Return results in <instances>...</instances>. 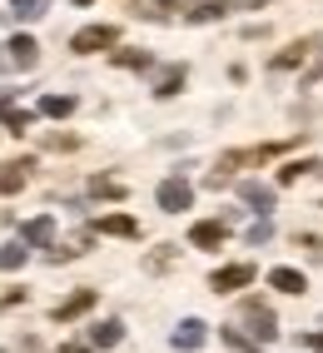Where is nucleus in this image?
Returning <instances> with one entry per match:
<instances>
[{
  "label": "nucleus",
  "instance_id": "obj_24",
  "mask_svg": "<svg viewBox=\"0 0 323 353\" xmlns=\"http://www.w3.org/2000/svg\"><path fill=\"white\" fill-rule=\"evenodd\" d=\"M90 190H95L100 199H125V184H120V179H110V174H100L95 184H90Z\"/></svg>",
  "mask_w": 323,
  "mask_h": 353
},
{
  "label": "nucleus",
  "instance_id": "obj_30",
  "mask_svg": "<svg viewBox=\"0 0 323 353\" xmlns=\"http://www.w3.org/2000/svg\"><path fill=\"white\" fill-rule=\"evenodd\" d=\"M298 343H304L309 353H323V328H318V334H304V339H298Z\"/></svg>",
  "mask_w": 323,
  "mask_h": 353
},
{
  "label": "nucleus",
  "instance_id": "obj_15",
  "mask_svg": "<svg viewBox=\"0 0 323 353\" xmlns=\"http://www.w3.org/2000/svg\"><path fill=\"white\" fill-rule=\"evenodd\" d=\"M95 234H110V239H134L140 224H134L129 214H105V219H95Z\"/></svg>",
  "mask_w": 323,
  "mask_h": 353
},
{
  "label": "nucleus",
  "instance_id": "obj_8",
  "mask_svg": "<svg viewBox=\"0 0 323 353\" xmlns=\"http://www.w3.org/2000/svg\"><path fill=\"white\" fill-rule=\"evenodd\" d=\"M20 239H25L30 249H55V244H50V239H55V219L40 214V219H30V224H20Z\"/></svg>",
  "mask_w": 323,
  "mask_h": 353
},
{
  "label": "nucleus",
  "instance_id": "obj_2",
  "mask_svg": "<svg viewBox=\"0 0 323 353\" xmlns=\"http://www.w3.org/2000/svg\"><path fill=\"white\" fill-rule=\"evenodd\" d=\"M114 40H120V30H114V26H85V30L70 35V50H75V55H100V50H110Z\"/></svg>",
  "mask_w": 323,
  "mask_h": 353
},
{
  "label": "nucleus",
  "instance_id": "obj_16",
  "mask_svg": "<svg viewBox=\"0 0 323 353\" xmlns=\"http://www.w3.org/2000/svg\"><path fill=\"white\" fill-rule=\"evenodd\" d=\"M309 50H313V40H293L289 50H279V55H273L269 65H273V70L284 75V70H298V65H304V60H309Z\"/></svg>",
  "mask_w": 323,
  "mask_h": 353
},
{
  "label": "nucleus",
  "instance_id": "obj_21",
  "mask_svg": "<svg viewBox=\"0 0 323 353\" xmlns=\"http://www.w3.org/2000/svg\"><path fill=\"white\" fill-rule=\"evenodd\" d=\"M40 114H50V120L75 114V95H45V100H40Z\"/></svg>",
  "mask_w": 323,
  "mask_h": 353
},
{
  "label": "nucleus",
  "instance_id": "obj_28",
  "mask_svg": "<svg viewBox=\"0 0 323 353\" xmlns=\"http://www.w3.org/2000/svg\"><path fill=\"white\" fill-rule=\"evenodd\" d=\"M75 254H80V249H60V244L45 249V259H50V264H65V259H75Z\"/></svg>",
  "mask_w": 323,
  "mask_h": 353
},
{
  "label": "nucleus",
  "instance_id": "obj_7",
  "mask_svg": "<svg viewBox=\"0 0 323 353\" xmlns=\"http://www.w3.org/2000/svg\"><path fill=\"white\" fill-rule=\"evenodd\" d=\"M224 239H229V224H224V219H199V224L189 229V244H194V249H219Z\"/></svg>",
  "mask_w": 323,
  "mask_h": 353
},
{
  "label": "nucleus",
  "instance_id": "obj_6",
  "mask_svg": "<svg viewBox=\"0 0 323 353\" xmlns=\"http://www.w3.org/2000/svg\"><path fill=\"white\" fill-rule=\"evenodd\" d=\"M90 309H95V289H75L65 303H55V309H50V319H55V323H75V319L90 314Z\"/></svg>",
  "mask_w": 323,
  "mask_h": 353
},
{
  "label": "nucleus",
  "instance_id": "obj_32",
  "mask_svg": "<svg viewBox=\"0 0 323 353\" xmlns=\"http://www.w3.org/2000/svg\"><path fill=\"white\" fill-rule=\"evenodd\" d=\"M318 80H323V55H318V60L309 65V75H304V85H318Z\"/></svg>",
  "mask_w": 323,
  "mask_h": 353
},
{
  "label": "nucleus",
  "instance_id": "obj_35",
  "mask_svg": "<svg viewBox=\"0 0 323 353\" xmlns=\"http://www.w3.org/2000/svg\"><path fill=\"white\" fill-rule=\"evenodd\" d=\"M60 353H90V343H65Z\"/></svg>",
  "mask_w": 323,
  "mask_h": 353
},
{
  "label": "nucleus",
  "instance_id": "obj_14",
  "mask_svg": "<svg viewBox=\"0 0 323 353\" xmlns=\"http://www.w3.org/2000/svg\"><path fill=\"white\" fill-rule=\"evenodd\" d=\"M6 50H10V65H15V70H35V60H40V45H35L30 35H15Z\"/></svg>",
  "mask_w": 323,
  "mask_h": 353
},
{
  "label": "nucleus",
  "instance_id": "obj_11",
  "mask_svg": "<svg viewBox=\"0 0 323 353\" xmlns=\"http://www.w3.org/2000/svg\"><path fill=\"white\" fill-rule=\"evenodd\" d=\"M0 120H6V130H10V134H25L35 114H30V110H20V105L6 95V90H0Z\"/></svg>",
  "mask_w": 323,
  "mask_h": 353
},
{
  "label": "nucleus",
  "instance_id": "obj_9",
  "mask_svg": "<svg viewBox=\"0 0 323 353\" xmlns=\"http://www.w3.org/2000/svg\"><path fill=\"white\" fill-rule=\"evenodd\" d=\"M25 170H35V159H10V164H0V194H20V190H25Z\"/></svg>",
  "mask_w": 323,
  "mask_h": 353
},
{
  "label": "nucleus",
  "instance_id": "obj_13",
  "mask_svg": "<svg viewBox=\"0 0 323 353\" xmlns=\"http://www.w3.org/2000/svg\"><path fill=\"white\" fill-rule=\"evenodd\" d=\"M269 289H279V294H304L309 279L298 274V269H289V264H279V269H269Z\"/></svg>",
  "mask_w": 323,
  "mask_h": 353
},
{
  "label": "nucleus",
  "instance_id": "obj_31",
  "mask_svg": "<svg viewBox=\"0 0 323 353\" xmlns=\"http://www.w3.org/2000/svg\"><path fill=\"white\" fill-rule=\"evenodd\" d=\"M304 249H309L313 259H323V239H318V234H304Z\"/></svg>",
  "mask_w": 323,
  "mask_h": 353
},
{
  "label": "nucleus",
  "instance_id": "obj_27",
  "mask_svg": "<svg viewBox=\"0 0 323 353\" xmlns=\"http://www.w3.org/2000/svg\"><path fill=\"white\" fill-rule=\"evenodd\" d=\"M169 259H174V244H159V249H154V254L145 259V264H149V269H165Z\"/></svg>",
  "mask_w": 323,
  "mask_h": 353
},
{
  "label": "nucleus",
  "instance_id": "obj_23",
  "mask_svg": "<svg viewBox=\"0 0 323 353\" xmlns=\"http://www.w3.org/2000/svg\"><path fill=\"white\" fill-rule=\"evenodd\" d=\"M45 10H50V0H10V15L15 20H40Z\"/></svg>",
  "mask_w": 323,
  "mask_h": 353
},
{
  "label": "nucleus",
  "instance_id": "obj_18",
  "mask_svg": "<svg viewBox=\"0 0 323 353\" xmlns=\"http://www.w3.org/2000/svg\"><path fill=\"white\" fill-rule=\"evenodd\" d=\"M184 80H189V70H184V65H169L165 75H159V85H154V95H159V100H169V95H179V90H184Z\"/></svg>",
  "mask_w": 323,
  "mask_h": 353
},
{
  "label": "nucleus",
  "instance_id": "obj_12",
  "mask_svg": "<svg viewBox=\"0 0 323 353\" xmlns=\"http://www.w3.org/2000/svg\"><path fill=\"white\" fill-rule=\"evenodd\" d=\"M85 334H90V348H114L125 339V323L120 319H105V323H90Z\"/></svg>",
  "mask_w": 323,
  "mask_h": 353
},
{
  "label": "nucleus",
  "instance_id": "obj_20",
  "mask_svg": "<svg viewBox=\"0 0 323 353\" xmlns=\"http://www.w3.org/2000/svg\"><path fill=\"white\" fill-rule=\"evenodd\" d=\"M318 170H323V159H293V164L279 170V184H298L304 174H318Z\"/></svg>",
  "mask_w": 323,
  "mask_h": 353
},
{
  "label": "nucleus",
  "instance_id": "obj_1",
  "mask_svg": "<svg viewBox=\"0 0 323 353\" xmlns=\"http://www.w3.org/2000/svg\"><path fill=\"white\" fill-rule=\"evenodd\" d=\"M244 323H249L253 343H273V339H279V323H273V309H269V303H259V299H249V303H244Z\"/></svg>",
  "mask_w": 323,
  "mask_h": 353
},
{
  "label": "nucleus",
  "instance_id": "obj_10",
  "mask_svg": "<svg viewBox=\"0 0 323 353\" xmlns=\"http://www.w3.org/2000/svg\"><path fill=\"white\" fill-rule=\"evenodd\" d=\"M169 339H174V353H179V348H184V353H189V348H199L204 339H209V328H204V319H184V323L174 328V334H169Z\"/></svg>",
  "mask_w": 323,
  "mask_h": 353
},
{
  "label": "nucleus",
  "instance_id": "obj_22",
  "mask_svg": "<svg viewBox=\"0 0 323 353\" xmlns=\"http://www.w3.org/2000/svg\"><path fill=\"white\" fill-rule=\"evenodd\" d=\"M110 60L125 65V70H154V55H149V50H114Z\"/></svg>",
  "mask_w": 323,
  "mask_h": 353
},
{
  "label": "nucleus",
  "instance_id": "obj_17",
  "mask_svg": "<svg viewBox=\"0 0 323 353\" xmlns=\"http://www.w3.org/2000/svg\"><path fill=\"white\" fill-rule=\"evenodd\" d=\"M234 6H224V0H204V6H194V10H184V20L189 26H209V20H224Z\"/></svg>",
  "mask_w": 323,
  "mask_h": 353
},
{
  "label": "nucleus",
  "instance_id": "obj_33",
  "mask_svg": "<svg viewBox=\"0 0 323 353\" xmlns=\"http://www.w3.org/2000/svg\"><path fill=\"white\" fill-rule=\"evenodd\" d=\"M15 303H25V289H10L6 299H0V309H15Z\"/></svg>",
  "mask_w": 323,
  "mask_h": 353
},
{
  "label": "nucleus",
  "instance_id": "obj_26",
  "mask_svg": "<svg viewBox=\"0 0 323 353\" xmlns=\"http://www.w3.org/2000/svg\"><path fill=\"white\" fill-rule=\"evenodd\" d=\"M224 343H229V348H239V353H259V343H249L244 334H234V328H224Z\"/></svg>",
  "mask_w": 323,
  "mask_h": 353
},
{
  "label": "nucleus",
  "instance_id": "obj_34",
  "mask_svg": "<svg viewBox=\"0 0 323 353\" xmlns=\"http://www.w3.org/2000/svg\"><path fill=\"white\" fill-rule=\"evenodd\" d=\"M154 6H159V15H165V10H184L189 0H154Z\"/></svg>",
  "mask_w": 323,
  "mask_h": 353
},
{
  "label": "nucleus",
  "instance_id": "obj_3",
  "mask_svg": "<svg viewBox=\"0 0 323 353\" xmlns=\"http://www.w3.org/2000/svg\"><path fill=\"white\" fill-rule=\"evenodd\" d=\"M154 199H159V209H165V214H179V209H189L194 204V190H189V179H165V184H159V190H154Z\"/></svg>",
  "mask_w": 323,
  "mask_h": 353
},
{
  "label": "nucleus",
  "instance_id": "obj_4",
  "mask_svg": "<svg viewBox=\"0 0 323 353\" xmlns=\"http://www.w3.org/2000/svg\"><path fill=\"white\" fill-rule=\"evenodd\" d=\"M253 284V264H224L209 274V289L214 294H234V289H249Z\"/></svg>",
  "mask_w": 323,
  "mask_h": 353
},
{
  "label": "nucleus",
  "instance_id": "obj_25",
  "mask_svg": "<svg viewBox=\"0 0 323 353\" xmlns=\"http://www.w3.org/2000/svg\"><path fill=\"white\" fill-rule=\"evenodd\" d=\"M269 239H273V224H269V219H259V224L249 229V244H253V249H259V244H269Z\"/></svg>",
  "mask_w": 323,
  "mask_h": 353
},
{
  "label": "nucleus",
  "instance_id": "obj_36",
  "mask_svg": "<svg viewBox=\"0 0 323 353\" xmlns=\"http://www.w3.org/2000/svg\"><path fill=\"white\" fill-rule=\"evenodd\" d=\"M259 6H269V0H239V10H259Z\"/></svg>",
  "mask_w": 323,
  "mask_h": 353
},
{
  "label": "nucleus",
  "instance_id": "obj_37",
  "mask_svg": "<svg viewBox=\"0 0 323 353\" xmlns=\"http://www.w3.org/2000/svg\"><path fill=\"white\" fill-rule=\"evenodd\" d=\"M75 6H95V0H75Z\"/></svg>",
  "mask_w": 323,
  "mask_h": 353
},
{
  "label": "nucleus",
  "instance_id": "obj_29",
  "mask_svg": "<svg viewBox=\"0 0 323 353\" xmlns=\"http://www.w3.org/2000/svg\"><path fill=\"white\" fill-rule=\"evenodd\" d=\"M45 145H50V150H75V134H50Z\"/></svg>",
  "mask_w": 323,
  "mask_h": 353
},
{
  "label": "nucleus",
  "instance_id": "obj_5",
  "mask_svg": "<svg viewBox=\"0 0 323 353\" xmlns=\"http://www.w3.org/2000/svg\"><path fill=\"white\" fill-rule=\"evenodd\" d=\"M239 199H244V204H249L259 219H269V214H273V204H279L273 184H259V179H244V184H239Z\"/></svg>",
  "mask_w": 323,
  "mask_h": 353
},
{
  "label": "nucleus",
  "instance_id": "obj_19",
  "mask_svg": "<svg viewBox=\"0 0 323 353\" xmlns=\"http://www.w3.org/2000/svg\"><path fill=\"white\" fill-rule=\"evenodd\" d=\"M25 259H30V244H25V239L6 244V249H0V274H15L20 264H25Z\"/></svg>",
  "mask_w": 323,
  "mask_h": 353
}]
</instances>
